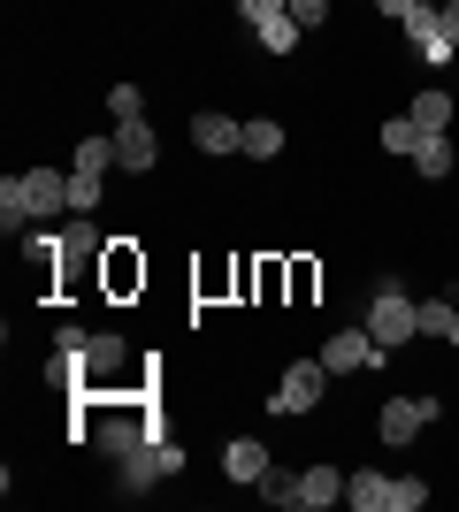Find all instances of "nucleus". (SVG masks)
<instances>
[{
    "mask_svg": "<svg viewBox=\"0 0 459 512\" xmlns=\"http://www.w3.org/2000/svg\"><path fill=\"white\" fill-rule=\"evenodd\" d=\"M100 291H115V299L146 291V253H138V237H115L108 253H100Z\"/></svg>",
    "mask_w": 459,
    "mask_h": 512,
    "instance_id": "nucleus-4",
    "label": "nucleus"
},
{
    "mask_svg": "<svg viewBox=\"0 0 459 512\" xmlns=\"http://www.w3.org/2000/svg\"><path fill=\"white\" fill-rule=\"evenodd\" d=\"M284 8H291V0H238V16H245V23H253V31H261V23H268V16H284Z\"/></svg>",
    "mask_w": 459,
    "mask_h": 512,
    "instance_id": "nucleus-26",
    "label": "nucleus"
},
{
    "mask_svg": "<svg viewBox=\"0 0 459 512\" xmlns=\"http://www.w3.org/2000/svg\"><path fill=\"white\" fill-rule=\"evenodd\" d=\"M452 138H444V130H429V138H421V153H414V169H421V184H452Z\"/></svg>",
    "mask_w": 459,
    "mask_h": 512,
    "instance_id": "nucleus-12",
    "label": "nucleus"
},
{
    "mask_svg": "<svg viewBox=\"0 0 459 512\" xmlns=\"http://www.w3.org/2000/svg\"><path fill=\"white\" fill-rule=\"evenodd\" d=\"M77 169H92V176L123 169V161H115V130H92V138H77Z\"/></svg>",
    "mask_w": 459,
    "mask_h": 512,
    "instance_id": "nucleus-16",
    "label": "nucleus"
},
{
    "mask_svg": "<svg viewBox=\"0 0 459 512\" xmlns=\"http://www.w3.org/2000/svg\"><path fill=\"white\" fill-rule=\"evenodd\" d=\"M291 23H299V31H322V23H329V0H291Z\"/></svg>",
    "mask_w": 459,
    "mask_h": 512,
    "instance_id": "nucleus-25",
    "label": "nucleus"
},
{
    "mask_svg": "<svg viewBox=\"0 0 459 512\" xmlns=\"http://www.w3.org/2000/svg\"><path fill=\"white\" fill-rule=\"evenodd\" d=\"M375 16H391V23H406V16H414V0H375Z\"/></svg>",
    "mask_w": 459,
    "mask_h": 512,
    "instance_id": "nucleus-29",
    "label": "nucleus"
},
{
    "mask_svg": "<svg viewBox=\"0 0 459 512\" xmlns=\"http://www.w3.org/2000/svg\"><path fill=\"white\" fill-rule=\"evenodd\" d=\"M429 505V482L421 474H391V512H421Z\"/></svg>",
    "mask_w": 459,
    "mask_h": 512,
    "instance_id": "nucleus-22",
    "label": "nucleus"
},
{
    "mask_svg": "<svg viewBox=\"0 0 459 512\" xmlns=\"http://www.w3.org/2000/svg\"><path fill=\"white\" fill-rule=\"evenodd\" d=\"M276 153H284V123H276V115H253V123H245V161H276Z\"/></svg>",
    "mask_w": 459,
    "mask_h": 512,
    "instance_id": "nucleus-15",
    "label": "nucleus"
},
{
    "mask_svg": "<svg viewBox=\"0 0 459 512\" xmlns=\"http://www.w3.org/2000/svg\"><path fill=\"white\" fill-rule=\"evenodd\" d=\"M108 115L115 123H146V92L138 85H108Z\"/></svg>",
    "mask_w": 459,
    "mask_h": 512,
    "instance_id": "nucleus-21",
    "label": "nucleus"
},
{
    "mask_svg": "<svg viewBox=\"0 0 459 512\" xmlns=\"http://www.w3.org/2000/svg\"><path fill=\"white\" fill-rule=\"evenodd\" d=\"M437 16H444V39L459 46V0H437Z\"/></svg>",
    "mask_w": 459,
    "mask_h": 512,
    "instance_id": "nucleus-28",
    "label": "nucleus"
},
{
    "mask_svg": "<svg viewBox=\"0 0 459 512\" xmlns=\"http://www.w3.org/2000/svg\"><path fill=\"white\" fill-rule=\"evenodd\" d=\"M368 337L383 344V352H406V344L421 337V299H406V291H398V283H383V291H375L368 299Z\"/></svg>",
    "mask_w": 459,
    "mask_h": 512,
    "instance_id": "nucleus-1",
    "label": "nucleus"
},
{
    "mask_svg": "<svg viewBox=\"0 0 459 512\" xmlns=\"http://www.w3.org/2000/svg\"><path fill=\"white\" fill-rule=\"evenodd\" d=\"M284 276H291V306H306L314 291H322V268H314V260H291Z\"/></svg>",
    "mask_w": 459,
    "mask_h": 512,
    "instance_id": "nucleus-23",
    "label": "nucleus"
},
{
    "mask_svg": "<svg viewBox=\"0 0 459 512\" xmlns=\"http://www.w3.org/2000/svg\"><path fill=\"white\" fill-rule=\"evenodd\" d=\"M345 505L352 512H391V474H375V467L345 474Z\"/></svg>",
    "mask_w": 459,
    "mask_h": 512,
    "instance_id": "nucleus-11",
    "label": "nucleus"
},
{
    "mask_svg": "<svg viewBox=\"0 0 459 512\" xmlns=\"http://www.w3.org/2000/svg\"><path fill=\"white\" fill-rule=\"evenodd\" d=\"M115 161L131 176H146L153 161H161V138H153V123H115Z\"/></svg>",
    "mask_w": 459,
    "mask_h": 512,
    "instance_id": "nucleus-9",
    "label": "nucleus"
},
{
    "mask_svg": "<svg viewBox=\"0 0 459 512\" xmlns=\"http://www.w3.org/2000/svg\"><path fill=\"white\" fill-rule=\"evenodd\" d=\"M100 199H108V184H100V176H92V169H69V214H92Z\"/></svg>",
    "mask_w": 459,
    "mask_h": 512,
    "instance_id": "nucleus-19",
    "label": "nucleus"
},
{
    "mask_svg": "<svg viewBox=\"0 0 459 512\" xmlns=\"http://www.w3.org/2000/svg\"><path fill=\"white\" fill-rule=\"evenodd\" d=\"M299 39H306V31L291 23V8H284V16H268V23H261V46H268V54H299Z\"/></svg>",
    "mask_w": 459,
    "mask_h": 512,
    "instance_id": "nucleus-20",
    "label": "nucleus"
},
{
    "mask_svg": "<svg viewBox=\"0 0 459 512\" xmlns=\"http://www.w3.org/2000/svg\"><path fill=\"white\" fill-rule=\"evenodd\" d=\"M54 352H69V360H77V352H85V329H77V321H62V329H54Z\"/></svg>",
    "mask_w": 459,
    "mask_h": 512,
    "instance_id": "nucleus-27",
    "label": "nucleus"
},
{
    "mask_svg": "<svg viewBox=\"0 0 459 512\" xmlns=\"http://www.w3.org/2000/svg\"><path fill=\"white\" fill-rule=\"evenodd\" d=\"M329 505H345V474L322 459V467L299 474V512H329Z\"/></svg>",
    "mask_w": 459,
    "mask_h": 512,
    "instance_id": "nucleus-10",
    "label": "nucleus"
},
{
    "mask_svg": "<svg viewBox=\"0 0 459 512\" xmlns=\"http://www.w3.org/2000/svg\"><path fill=\"white\" fill-rule=\"evenodd\" d=\"M329 383H337V375L322 367V352H314V360H291L284 375H276V390H268V413H276V421H299V413L322 406Z\"/></svg>",
    "mask_w": 459,
    "mask_h": 512,
    "instance_id": "nucleus-2",
    "label": "nucleus"
},
{
    "mask_svg": "<svg viewBox=\"0 0 459 512\" xmlns=\"http://www.w3.org/2000/svg\"><path fill=\"white\" fill-rule=\"evenodd\" d=\"M437 413H444V398H383V413H375L368 436H383V444H414Z\"/></svg>",
    "mask_w": 459,
    "mask_h": 512,
    "instance_id": "nucleus-3",
    "label": "nucleus"
},
{
    "mask_svg": "<svg viewBox=\"0 0 459 512\" xmlns=\"http://www.w3.org/2000/svg\"><path fill=\"white\" fill-rule=\"evenodd\" d=\"M261 474H268V444H261V436H230V444H222V482L253 490Z\"/></svg>",
    "mask_w": 459,
    "mask_h": 512,
    "instance_id": "nucleus-8",
    "label": "nucleus"
},
{
    "mask_svg": "<svg viewBox=\"0 0 459 512\" xmlns=\"http://www.w3.org/2000/svg\"><path fill=\"white\" fill-rule=\"evenodd\" d=\"M398 39H406V54H421V46H437V39H444V16H437V0H414V16L398 23Z\"/></svg>",
    "mask_w": 459,
    "mask_h": 512,
    "instance_id": "nucleus-13",
    "label": "nucleus"
},
{
    "mask_svg": "<svg viewBox=\"0 0 459 512\" xmlns=\"http://www.w3.org/2000/svg\"><path fill=\"white\" fill-rule=\"evenodd\" d=\"M192 146H199V153H215V161H222V153H245V123H238V115L199 107V115H192Z\"/></svg>",
    "mask_w": 459,
    "mask_h": 512,
    "instance_id": "nucleus-7",
    "label": "nucleus"
},
{
    "mask_svg": "<svg viewBox=\"0 0 459 512\" xmlns=\"http://www.w3.org/2000/svg\"><path fill=\"white\" fill-rule=\"evenodd\" d=\"M406 115H414L421 130H444V138H452V92H444V85L414 92V107H406Z\"/></svg>",
    "mask_w": 459,
    "mask_h": 512,
    "instance_id": "nucleus-14",
    "label": "nucleus"
},
{
    "mask_svg": "<svg viewBox=\"0 0 459 512\" xmlns=\"http://www.w3.org/2000/svg\"><path fill=\"white\" fill-rule=\"evenodd\" d=\"M23 207H31V222H54V214H69V176L62 169H23L16 176Z\"/></svg>",
    "mask_w": 459,
    "mask_h": 512,
    "instance_id": "nucleus-5",
    "label": "nucleus"
},
{
    "mask_svg": "<svg viewBox=\"0 0 459 512\" xmlns=\"http://www.w3.org/2000/svg\"><path fill=\"white\" fill-rule=\"evenodd\" d=\"M261 497H268V505H299V474L268 467V474H261Z\"/></svg>",
    "mask_w": 459,
    "mask_h": 512,
    "instance_id": "nucleus-24",
    "label": "nucleus"
},
{
    "mask_svg": "<svg viewBox=\"0 0 459 512\" xmlns=\"http://www.w3.org/2000/svg\"><path fill=\"white\" fill-rule=\"evenodd\" d=\"M123 360H131V344H123V337H85V352H77L85 390H115V383H123Z\"/></svg>",
    "mask_w": 459,
    "mask_h": 512,
    "instance_id": "nucleus-6",
    "label": "nucleus"
},
{
    "mask_svg": "<svg viewBox=\"0 0 459 512\" xmlns=\"http://www.w3.org/2000/svg\"><path fill=\"white\" fill-rule=\"evenodd\" d=\"M421 138H429V130H421L414 115H383V153H421Z\"/></svg>",
    "mask_w": 459,
    "mask_h": 512,
    "instance_id": "nucleus-18",
    "label": "nucleus"
},
{
    "mask_svg": "<svg viewBox=\"0 0 459 512\" xmlns=\"http://www.w3.org/2000/svg\"><path fill=\"white\" fill-rule=\"evenodd\" d=\"M23 230H31V207H23V192H16V176H8V184H0V237H8V245H16Z\"/></svg>",
    "mask_w": 459,
    "mask_h": 512,
    "instance_id": "nucleus-17",
    "label": "nucleus"
},
{
    "mask_svg": "<svg viewBox=\"0 0 459 512\" xmlns=\"http://www.w3.org/2000/svg\"><path fill=\"white\" fill-rule=\"evenodd\" d=\"M444 344H459V306H452V321H444Z\"/></svg>",
    "mask_w": 459,
    "mask_h": 512,
    "instance_id": "nucleus-30",
    "label": "nucleus"
}]
</instances>
